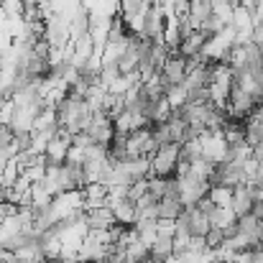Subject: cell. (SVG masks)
<instances>
[{"instance_id": "obj_1", "label": "cell", "mask_w": 263, "mask_h": 263, "mask_svg": "<svg viewBox=\"0 0 263 263\" xmlns=\"http://www.w3.org/2000/svg\"><path fill=\"white\" fill-rule=\"evenodd\" d=\"M179 151L181 146H164L151 156V176L156 179H176L179 176Z\"/></svg>"}, {"instance_id": "obj_2", "label": "cell", "mask_w": 263, "mask_h": 263, "mask_svg": "<svg viewBox=\"0 0 263 263\" xmlns=\"http://www.w3.org/2000/svg\"><path fill=\"white\" fill-rule=\"evenodd\" d=\"M261 199H263V192H258V189L251 186V184H243V186H238V189L233 192V197H230V212H233L235 217L251 215V212L261 204Z\"/></svg>"}, {"instance_id": "obj_3", "label": "cell", "mask_w": 263, "mask_h": 263, "mask_svg": "<svg viewBox=\"0 0 263 263\" xmlns=\"http://www.w3.org/2000/svg\"><path fill=\"white\" fill-rule=\"evenodd\" d=\"M85 133L92 138V143H95V146L107 148V146L112 143V138H115V123H112V118H110V115L95 112V118H92V123L87 125V130H85Z\"/></svg>"}]
</instances>
